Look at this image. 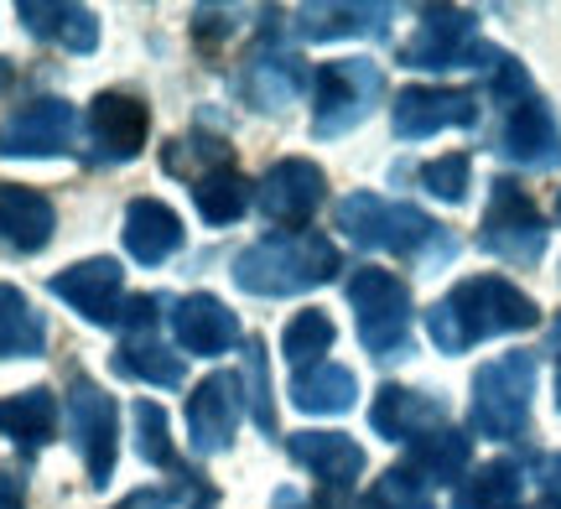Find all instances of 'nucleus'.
Returning <instances> with one entry per match:
<instances>
[{
	"label": "nucleus",
	"mask_w": 561,
	"mask_h": 509,
	"mask_svg": "<svg viewBox=\"0 0 561 509\" xmlns=\"http://www.w3.org/2000/svg\"><path fill=\"white\" fill-rule=\"evenodd\" d=\"M536 302L525 297L520 286H510L504 276H473L462 281L453 297H442L432 312H426V333L442 354H462L479 338H494V333H520V327H536Z\"/></svg>",
	"instance_id": "obj_1"
},
{
	"label": "nucleus",
	"mask_w": 561,
	"mask_h": 509,
	"mask_svg": "<svg viewBox=\"0 0 561 509\" xmlns=\"http://www.w3.org/2000/svg\"><path fill=\"white\" fill-rule=\"evenodd\" d=\"M333 270H339L333 240L301 229V234H276V240L250 245L234 261V281H240V291H255V297H291V291L322 286Z\"/></svg>",
	"instance_id": "obj_2"
},
{
	"label": "nucleus",
	"mask_w": 561,
	"mask_h": 509,
	"mask_svg": "<svg viewBox=\"0 0 561 509\" xmlns=\"http://www.w3.org/2000/svg\"><path fill=\"white\" fill-rule=\"evenodd\" d=\"M348 302L359 312V338L375 359L411 354V291H405L401 276L364 265L348 281Z\"/></svg>",
	"instance_id": "obj_3"
},
{
	"label": "nucleus",
	"mask_w": 561,
	"mask_h": 509,
	"mask_svg": "<svg viewBox=\"0 0 561 509\" xmlns=\"http://www.w3.org/2000/svg\"><path fill=\"white\" fill-rule=\"evenodd\" d=\"M530 390H536V359L504 354L473 374V427L489 437H520L530 421Z\"/></svg>",
	"instance_id": "obj_4"
},
{
	"label": "nucleus",
	"mask_w": 561,
	"mask_h": 509,
	"mask_svg": "<svg viewBox=\"0 0 561 509\" xmlns=\"http://www.w3.org/2000/svg\"><path fill=\"white\" fill-rule=\"evenodd\" d=\"M339 229L348 240H359L369 250H396V255H416L426 240H437L442 229L405 204H385L375 193H354L339 204Z\"/></svg>",
	"instance_id": "obj_5"
},
{
	"label": "nucleus",
	"mask_w": 561,
	"mask_h": 509,
	"mask_svg": "<svg viewBox=\"0 0 561 509\" xmlns=\"http://www.w3.org/2000/svg\"><path fill=\"white\" fill-rule=\"evenodd\" d=\"M385 94V79L375 62L364 58H339L322 62L318 73V136H343L375 109Z\"/></svg>",
	"instance_id": "obj_6"
},
{
	"label": "nucleus",
	"mask_w": 561,
	"mask_h": 509,
	"mask_svg": "<svg viewBox=\"0 0 561 509\" xmlns=\"http://www.w3.org/2000/svg\"><path fill=\"white\" fill-rule=\"evenodd\" d=\"M483 250L500 255L510 265H536L546 250V224L530 193L520 183H494V198H489V213H483Z\"/></svg>",
	"instance_id": "obj_7"
},
{
	"label": "nucleus",
	"mask_w": 561,
	"mask_h": 509,
	"mask_svg": "<svg viewBox=\"0 0 561 509\" xmlns=\"http://www.w3.org/2000/svg\"><path fill=\"white\" fill-rule=\"evenodd\" d=\"M68 431H73V448H79L89 484H110L115 473V431H121V410L89 380H73L68 390Z\"/></svg>",
	"instance_id": "obj_8"
},
{
	"label": "nucleus",
	"mask_w": 561,
	"mask_h": 509,
	"mask_svg": "<svg viewBox=\"0 0 561 509\" xmlns=\"http://www.w3.org/2000/svg\"><path fill=\"white\" fill-rule=\"evenodd\" d=\"M79 141V115L68 100H37L0 120V157H58Z\"/></svg>",
	"instance_id": "obj_9"
},
{
	"label": "nucleus",
	"mask_w": 561,
	"mask_h": 509,
	"mask_svg": "<svg viewBox=\"0 0 561 509\" xmlns=\"http://www.w3.org/2000/svg\"><path fill=\"white\" fill-rule=\"evenodd\" d=\"M322 172L312 162H301V157H291V162H280L265 172L261 183V208L271 224H280L286 234H301L307 229V219L318 213L322 204Z\"/></svg>",
	"instance_id": "obj_10"
},
{
	"label": "nucleus",
	"mask_w": 561,
	"mask_h": 509,
	"mask_svg": "<svg viewBox=\"0 0 561 509\" xmlns=\"http://www.w3.org/2000/svg\"><path fill=\"white\" fill-rule=\"evenodd\" d=\"M240 374H208L193 401H187V427H193V448L198 452H224L234 442L240 427Z\"/></svg>",
	"instance_id": "obj_11"
},
{
	"label": "nucleus",
	"mask_w": 561,
	"mask_h": 509,
	"mask_svg": "<svg viewBox=\"0 0 561 509\" xmlns=\"http://www.w3.org/2000/svg\"><path fill=\"white\" fill-rule=\"evenodd\" d=\"M479 104L462 89H405L396 100V136L421 141V136H437L447 125H473Z\"/></svg>",
	"instance_id": "obj_12"
},
{
	"label": "nucleus",
	"mask_w": 561,
	"mask_h": 509,
	"mask_svg": "<svg viewBox=\"0 0 561 509\" xmlns=\"http://www.w3.org/2000/svg\"><path fill=\"white\" fill-rule=\"evenodd\" d=\"M468 58H479L473 16H468V11H426L416 42L405 47V62H411V68H462Z\"/></svg>",
	"instance_id": "obj_13"
},
{
	"label": "nucleus",
	"mask_w": 561,
	"mask_h": 509,
	"mask_svg": "<svg viewBox=\"0 0 561 509\" xmlns=\"http://www.w3.org/2000/svg\"><path fill=\"white\" fill-rule=\"evenodd\" d=\"M53 297H62V302L73 306V312H83L89 323H115L121 312H115V297H121V265L115 261H79L68 265V270H58L53 276Z\"/></svg>",
	"instance_id": "obj_14"
},
{
	"label": "nucleus",
	"mask_w": 561,
	"mask_h": 509,
	"mask_svg": "<svg viewBox=\"0 0 561 509\" xmlns=\"http://www.w3.org/2000/svg\"><path fill=\"white\" fill-rule=\"evenodd\" d=\"M500 151L510 157V162L536 166V172L557 166L561 162V130H557V120H551V109H546L541 100L515 104V115L504 120Z\"/></svg>",
	"instance_id": "obj_15"
},
{
	"label": "nucleus",
	"mask_w": 561,
	"mask_h": 509,
	"mask_svg": "<svg viewBox=\"0 0 561 509\" xmlns=\"http://www.w3.org/2000/svg\"><path fill=\"white\" fill-rule=\"evenodd\" d=\"M53 224H58V213H53V204L42 193L0 183V245L21 250V255H37L53 240Z\"/></svg>",
	"instance_id": "obj_16"
},
{
	"label": "nucleus",
	"mask_w": 561,
	"mask_h": 509,
	"mask_svg": "<svg viewBox=\"0 0 561 509\" xmlns=\"http://www.w3.org/2000/svg\"><path fill=\"white\" fill-rule=\"evenodd\" d=\"M89 130H94V141H100L104 157L130 162V157H140V146H146L151 115H146V104L130 100V94H100L94 109H89Z\"/></svg>",
	"instance_id": "obj_17"
},
{
	"label": "nucleus",
	"mask_w": 561,
	"mask_h": 509,
	"mask_svg": "<svg viewBox=\"0 0 561 509\" xmlns=\"http://www.w3.org/2000/svg\"><path fill=\"white\" fill-rule=\"evenodd\" d=\"M286 452L297 458L301 468H312L322 484H333V489H348L354 478L364 473V448L354 437H343V431H297Z\"/></svg>",
	"instance_id": "obj_18"
},
{
	"label": "nucleus",
	"mask_w": 561,
	"mask_h": 509,
	"mask_svg": "<svg viewBox=\"0 0 561 509\" xmlns=\"http://www.w3.org/2000/svg\"><path fill=\"white\" fill-rule=\"evenodd\" d=\"M172 327H178V344L193 354H224V348L240 344V317L219 297H182L172 312Z\"/></svg>",
	"instance_id": "obj_19"
},
{
	"label": "nucleus",
	"mask_w": 561,
	"mask_h": 509,
	"mask_svg": "<svg viewBox=\"0 0 561 509\" xmlns=\"http://www.w3.org/2000/svg\"><path fill=\"white\" fill-rule=\"evenodd\" d=\"M178 245H182V224L167 204L136 198V204L125 208V250L140 265H161L167 255H178Z\"/></svg>",
	"instance_id": "obj_20"
},
{
	"label": "nucleus",
	"mask_w": 561,
	"mask_h": 509,
	"mask_svg": "<svg viewBox=\"0 0 561 509\" xmlns=\"http://www.w3.org/2000/svg\"><path fill=\"white\" fill-rule=\"evenodd\" d=\"M354 395H359V385L343 365H307L291 374V406L307 416H343L354 406Z\"/></svg>",
	"instance_id": "obj_21"
},
{
	"label": "nucleus",
	"mask_w": 561,
	"mask_h": 509,
	"mask_svg": "<svg viewBox=\"0 0 561 509\" xmlns=\"http://www.w3.org/2000/svg\"><path fill=\"white\" fill-rule=\"evenodd\" d=\"M58 427V401L53 390H21V395H5L0 401V437L11 442H26V448H42Z\"/></svg>",
	"instance_id": "obj_22"
},
{
	"label": "nucleus",
	"mask_w": 561,
	"mask_h": 509,
	"mask_svg": "<svg viewBox=\"0 0 561 509\" xmlns=\"http://www.w3.org/2000/svg\"><path fill=\"white\" fill-rule=\"evenodd\" d=\"M369 421H375L380 437L401 442V437H416L426 421H442V401H426V395L401 390V385H385L380 401H375V410H369Z\"/></svg>",
	"instance_id": "obj_23"
},
{
	"label": "nucleus",
	"mask_w": 561,
	"mask_h": 509,
	"mask_svg": "<svg viewBox=\"0 0 561 509\" xmlns=\"http://www.w3.org/2000/svg\"><path fill=\"white\" fill-rule=\"evenodd\" d=\"M307 83V68L301 58H255L244 62V94L255 109H286V104L301 94Z\"/></svg>",
	"instance_id": "obj_24"
},
{
	"label": "nucleus",
	"mask_w": 561,
	"mask_h": 509,
	"mask_svg": "<svg viewBox=\"0 0 561 509\" xmlns=\"http://www.w3.org/2000/svg\"><path fill=\"white\" fill-rule=\"evenodd\" d=\"M47 344V327H42L37 306L21 297L16 286H0V354L5 359H37Z\"/></svg>",
	"instance_id": "obj_25"
},
{
	"label": "nucleus",
	"mask_w": 561,
	"mask_h": 509,
	"mask_svg": "<svg viewBox=\"0 0 561 509\" xmlns=\"http://www.w3.org/2000/svg\"><path fill=\"white\" fill-rule=\"evenodd\" d=\"M193 204H198V213L208 224H234L244 213V204H250V183L224 162V166H214V172L193 177Z\"/></svg>",
	"instance_id": "obj_26"
},
{
	"label": "nucleus",
	"mask_w": 561,
	"mask_h": 509,
	"mask_svg": "<svg viewBox=\"0 0 561 509\" xmlns=\"http://www.w3.org/2000/svg\"><path fill=\"white\" fill-rule=\"evenodd\" d=\"M121 369L136 374V380H146V385H161V390L182 385V354H172L157 333H125Z\"/></svg>",
	"instance_id": "obj_27"
},
{
	"label": "nucleus",
	"mask_w": 561,
	"mask_h": 509,
	"mask_svg": "<svg viewBox=\"0 0 561 509\" xmlns=\"http://www.w3.org/2000/svg\"><path fill=\"white\" fill-rule=\"evenodd\" d=\"M297 32L312 42L328 37H359V32H385V11L380 5H307L297 11Z\"/></svg>",
	"instance_id": "obj_28"
},
{
	"label": "nucleus",
	"mask_w": 561,
	"mask_h": 509,
	"mask_svg": "<svg viewBox=\"0 0 561 509\" xmlns=\"http://www.w3.org/2000/svg\"><path fill=\"white\" fill-rule=\"evenodd\" d=\"M468 458H473V442H468L462 431H447V427L416 437V448H411L416 473H421V478H437V484L458 478V473L468 468Z\"/></svg>",
	"instance_id": "obj_29"
},
{
	"label": "nucleus",
	"mask_w": 561,
	"mask_h": 509,
	"mask_svg": "<svg viewBox=\"0 0 561 509\" xmlns=\"http://www.w3.org/2000/svg\"><path fill=\"white\" fill-rule=\"evenodd\" d=\"M520 499V468L515 463H489L458 489V509H510Z\"/></svg>",
	"instance_id": "obj_30"
},
{
	"label": "nucleus",
	"mask_w": 561,
	"mask_h": 509,
	"mask_svg": "<svg viewBox=\"0 0 561 509\" xmlns=\"http://www.w3.org/2000/svg\"><path fill=\"white\" fill-rule=\"evenodd\" d=\"M328 348H333V317H328V312H297V317L286 323V333H280V354L297 369H307L318 354H328Z\"/></svg>",
	"instance_id": "obj_31"
},
{
	"label": "nucleus",
	"mask_w": 561,
	"mask_h": 509,
	"mask_svg": "<svg viewBox=\"0 0 561 509\" xmlns=\"http://www.w3.org/2000/svg\"><path fill=\"white\" fill-rule=\"evenodd\" d=\"M136 437H140V458L146 463H172V427H167V410L157 406V401H136Z\"/></svg>",
	"instance_id": "obj_32"
},
{
	"label": "nucleus",
	"mask_w": 561,
	"mask_h": 509,
	"mask_svg": "<svg viewBox=\"0 0 561 509\" xmlns=\"http://www.w3.org/2000/svg\"><path fill=\"white\" fill-rule=\"evenodd\" d=\"M369 509H432V499L421 494L416 468H390L369 494Z\"/></svg>",
	"instance_id": "obj_33"
},
{
	"label": "nucleus",
	"mask_w": 561,
	"mask_h": 509,
	"mask_svg": "<svg viewBox=\"0 0 561 509\" xmlns=\"http://www.w3.org/2000/svg\"><path fill=\"white\" fill-rule=\"evenodd\" d=\"M421 183H426V193H437V198H447V204H458L462 193H468V157L453 151V157L426 162L421 166Z\"/></svg>",
	"instance_id": "obj_34"
},
{
	"label": "nucleus",
	"mask_w": 561,
	"mask_h": 509,
	"mask_svg": "<svg viewBox=\"0 0 561 509\" xmlns=\"http://www.w3.org/2000/svg\"><path fill=\"white\" fill-rule=\"evenodd\" d=\"M244 369H250V406H255V421L265 431H276V416H271V380H265V348L261 338L244 344Z\"/></svg>",
	"instance_id": "obj_35"
},
{
	"label": "nucleus",
	"mask_w": 561,
	"mask_h": 509,
	"mask_svg": "<svg viewBox=\"0 0 561 509\" xmlns=\"http://www.w3.org/2000/svg\"><path fill=\"white\" fill-rule=\"evenodd\" d=\"M0 509H26V484L11 468L0 473Z\"/></svg>",
	"instance_id": "obj_36"
},
{
	"label": "nucleus",
	"mask_w": 561,
	"mask_h": 509,
	"mask_svg": "<svg viewBox=\"0 0 561 509\" xmlns=\"http://www.w3.org/2000/svg\"><path fill=\"white\" fill-rule=\"evenodd\" d=\"M167 505H172V494H167V489H136L130 499H121L115 509H167Z\"/></svg>",
	"instance_id": "obj_37"
},
{
	"label": "nucleus",
	"mask_w": 561,
	"mask_h": 509,
	"mask_svg": "<svg viewBox=\"0 0 561 509\" xmlns=\"http://www.w3.org/2000/svg\"><path fill=\"white\" fill-rule=\"evenodd\" d=\"M541 489H546V499H551V505H561V452L541 468Z\"/></svg>",
	"instance_id": "obj_38"
},
{
	"label": "nucleus",
	"mask_w": 561,
	"mask_h": 509,
	"mask_svg": "<svg viewBox=\"0 0 561 509\" xmlns=\"http://www.w3.org/2000/svg\"><path fill=\"white\" fill-rule=\"evenodd\" d=\"M546 354H561V317L551 323V338H546Z\"/></svg>",
	"instance_id": "obj_39"
},
{
	"label": "nucleus",
	"mask_w": 561,
	"mask_h": 509,
	"mask_svg": "<svg viewBox=\"0 0 561 509\" xmlns=\"http://www.w3.org/2000/svg\"><path fill=\"white\" fill-rule=\"evenodd\" d=\"M5 79H11V62L0 58V89H5Z\"/></svg>",
	"instance_id": "obj_40"
},
{
	"label": "nucleus",
	"mask_w": 561,
	"mask_h": 509,
	"mask_svg": "<svg viewBox=\"0 0 561 509\" xmlns=\"http://www.w3.org/2000/svg\"><path fill=\"white\" fill-rule=\"evenodd\" d=\"M557 401H561V374H557Z\"/></svg>",
	"instance_id": "obj_41"
},
{
	"label": "nucleus",
	"mask_w": 561,
	"mask_h": 509,
	"mask_svg": "<svg viewBox=\"0 0 561 509\" xmlns=\"http://www.w3.org/2000/svg\"><path fill=\"white\" fill-rule=\"evenodd\" d=\"M557 219H561V204H557Z\"/></svg>",
	"instance_id": "obj_42"
}]
</instances>
